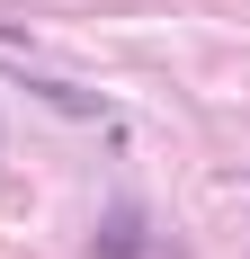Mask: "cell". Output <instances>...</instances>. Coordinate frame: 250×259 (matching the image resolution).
Segmentation results:
<instances>
[{"instance_id": "6da1fadb", "label": "cell", "mask_w": 250, "mask_h": 259, "mask_svg": "<svg viewBox=\"0 0 250 259\" xmlns=\"http://www.w3.org/2000/svg\"><path fill=\"white\" fill-rule=\"evenodd\" d=\"M143 241H152L143 206H107V224H99V241H90V259H143Z\"/></svg>"}]
</instances>
